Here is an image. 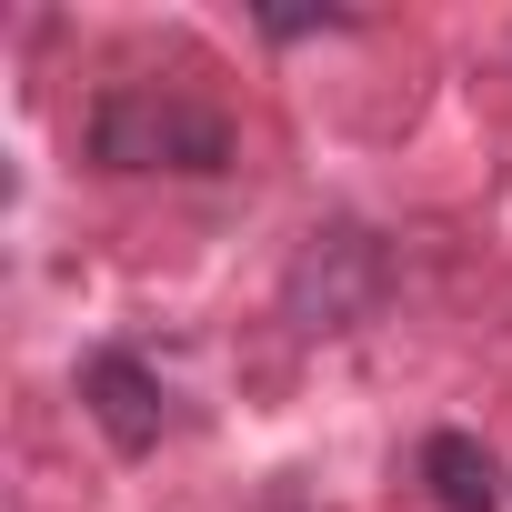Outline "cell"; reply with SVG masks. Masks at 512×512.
Masks as SVG:
<instances>
[{"label": "cell", "instance_id": "3", "mask_svg": "<svg viewBox=\"0 0 512 512\" xmlns=\"http://www.w3.org/2000/svg\"><path fill=\"white\" fill-rule=\"evenodd\" d=\"M81 412L101 422V442L111 452H161V432H171V392H161V372L141 362V352H81Z\"/></svg>", "mask_w": 512, "mask_h": 512}, {"label": "cell", "instance_id": "1", "mask_svg": "<svg viewBox=\"0 0 512 512\" xmlns=\"http://www.w3.org/2000/svg\"><path fill=\"white\" fill-rule=\"evenodd\" d=\"M81 141H91L101 171H191V181H211V171L241 161L231 111L201 101V91H181V81H111L91 101Z\"/></svg>", "mask_w": 512, "mask_h": 512}, {"label": "cell", "instance_id": "4", "mask_svg": "<svg viewBox=\"0 0 512 512\" xmlns=\"http://www.w3.org/2000/svg\"><path fill=\"white\" fill-rule=\"evenodd\" d=\"M412 472H422L432 512H502V502H512V462H502L482 432H422Z\"/></svg>", "mask_w": 512, "mask_h": 512}, {"label": "cell", "instance_id": "2", "mask_svg": "<svg viewBox=\"0 0 512 512\" xmlns=\"http://www.w3.org/2000/svg\"><path fill=\"white\" fill-rule=\"evenodd\" d=\"M382 302H392V251H382V231L322 221V231L292 251V282H282L292 332H362Z\"/></svg>", "mask_w": 512, "mask_h": 512}]
</instances>
